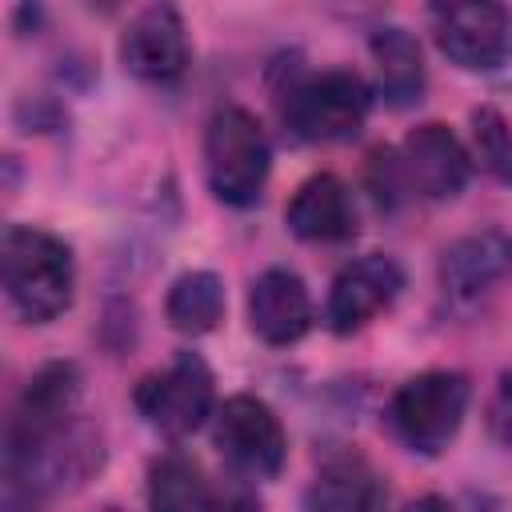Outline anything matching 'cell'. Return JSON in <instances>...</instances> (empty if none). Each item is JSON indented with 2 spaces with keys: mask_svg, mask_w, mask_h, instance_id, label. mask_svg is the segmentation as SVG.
Segmentation results:
<instances>
[{
  "mask_svg": "<svg viewBox=\"0 0 512 512\" xmlns=\"http://www.w3.org/2000/svg\"><path fill=\"white\" fill-rule=\"evenodd\" d=\"M488 428L500 444H512V372L500 376V388L488 404Z\"/></svg>",
  "mask_w": 512,
  "mask_h": 512,
  "instance_id": "obj_20",
  "label": "cell"
},
{
  "mask_svg": "<svg viewBox=\"0 0 512 512\" xmlns=\"http://www.w3.org/2000/svg\"><path fill=\"white\" fill-rule=\"evenodd\" d=\"M508 272H512V236L504 232H472L456 240L440 260V284L452 300H480Z\"/></svg>",
  "mask_w": 512,
  "mask_h": 512,
  "instance_id": "obj_12",
  "label": "cell"
},
{
  "mask_svg": "<svg viewBox=\"0 0 512 512\" xmlns=\"http://www.w3.org/2000/svg\"><path fill=\"white\" fill-rule=\"evenodd\" d=\"M288 228L300 236V240H312V244H336V240H348L356 232V208H352V196L348 188L320 172V176H308L292 204H288Z\"/></svg>",
  "mask_w": 512,
  "mask_h": 512,
  "instance_id": "obj_13",
  "label": "cell"
},
{
  "mask_svg": "<svg viewBox=\"0 0 512 512\" xmlns=\"http://www.w3.org/2000/svg\"><path fill=\"white\" fill-rule=\"evenodd\" d=\"M200 464L184 452H164L148 468V512H200L204 508Z\"/></svg>",
  "mask_w": 512,
  "mask_h": 512,
  "instance_id": "obj_16",
  "label": "cell"
},
{
  "mask_svg": "<svg viewBox=\"0 0 512 512\" xmlns=\"http://www.w3.org/2000/svg\"><path fill=\"white\" fill-rule=\"evenodd\" d=\"M468 408V380L460 372H420L392 396V428L396 436L424 456H436L448 448V440L460 432Z\"/></svg>",
  "mask_w": 512,
  "mask_h": 512,
  "instance_id": "obj_3",
  "label": "cell"
},
{
  "mask_svg": "<svg viewBox=\"0 0 512 512\" xmlns=\"http://www.w3.org/2000/svg\"><path fill=\"white\" fill-rule=\"evenodd\" d=\"M472 156L496 180H512V124L496 108L472 112Z\"/></svg>",
  "mask_w": 512,
  "mask_h": 512,
  "instance_id": "obj_18",
  "label": "cell"
},
{
  "mask_svg": "<svg viewBox=\"0 0 512 512\" xmlns=\"http://www.w3.org/2000/svg\"><path fill=\"white\" fill-rule=\"evenodd\" d=\"M200 512H260V496L252 492L248 480L228 476V480H220V484H212L204 492V508Z\"/></svg>",
  "mask_w": 512,
  "mask_h": 512,
  "instance_id": "obj_19",
  "label": "cell"
},
{
  "mask_svg": "<svg viewBox=\"0 0 512 512\" xmlns=\"http://www.w3.org/2000/svg\"><path fill=\"white\" fill-rule=\"evenodd\" d=\"M216 388H212V372L196 352H180L164 372H152L136 384V408L140 416L168 432V436H188L196 432L208 412H212Z\"/></svg>",
  "mask_w": 512,
  "mask_h": 512,
  "instance_id": "obj_5",
  "label": "cell"
},
{
  "mask_svg": "<svg viewBox=\"0 0 512 512\" xmlns=\"http://www.w3.org/2000/svg\"><path fill=\"white\" fill-rule=\"evenodd\" d=\"M368 104L372 96L356 72H320L288 92L284 120L300 140H344L360 132Z\"/></svg>",
  "mask_w": 512,
  "mask_h": 512,
  "instance_id": "obj_4",
  "label": "cell"
},
{
  "mask_svg": "<svg viewBox=\"0 0 512 512\" xmlns=\"http://www.w3.org/2000/svg\"><path fill=\"white\" fill-rule=\"evenodd\" d=\"M372 60H376V80L380 92L392 108H408L424 96V60L420 44L404 28H380L372 36Z\"/></svg>",
  "mask_w": 512,
  "mask_h": 512,
  "instance_id": "obj_15",
  "label": "cell"
},
{
  "mask_svg": "<svg viewBox=\"0 0 512 512\" xmlns=\"http://www.w3.org/2000/svg\"><path fill=\"white\" fill-rule=\"evenodd\" d=\"M388 488L360 456H336L328 460L316 480L304 492L308 512H384Z\"/></svg>",
  "mask_w": 512,
  "mask_h": 512,
  "instance_id": "obj_14",
  "label": "cell"
},
{
  "mask_svg": "<svg viewBox=\"0 0 512 512\" xmlns=\"http://www.w3.org/2000/svg\"><path fill=\"white\" fill-rule=\"evenodd\" d=\"M0 272H4V292L12 308L32 324L56 320L72 304V280H76L72 252L52 232L24 228V224L4 228Z\"/></svg>",
  "mask_w": 512,
  "mask_h": 512,
  "instance_id": "obj_1",
  "label": "cell"
},
{
  "mask_svg": "<svg viewBox=\"0 0 512 512\" xmlns=\"http://www.w3.org/2000/svg\"><path fill=\"white\" fill-rule=\"evenodd\" d=\"M396 168H400V180L412 192H420L424 200H448V196H456L464 188L472 156L456 140L452 128L432 120V124H420V128H412L404 136Z\"/></svg>",
  "mask_w": 512,
  "mask_h": 512,
  "instance_id": "obj_8",
  "label": "cell"
},
{
  "mask_svg": "<svg viewBox=\"0 0 512 512\" xmlns=\"http://www.w3.org/2000/svg\"><path fill=\"white\" fill-rule=\"evenodd\" d=\"M212 440L224 452V460L248 480L276 476L284 464V452H288L276 412L256 396L224 400L216 412V424H212Z\"/></svg>",
  "mask_w": 512,
  "mask_h": 512,
  "instance_id": "obj_6",
  "label": "cell"
},
{
  "mask_svg": "<svg viewBox=\"0 0 512 512\" xmlns=\"http://www.w3.org/2000/svg\"><path fill=\"white\" fill-rule=\"evenodd\" d=\"M252 332L268 344H296L312 328V296L288 268H268L248 296Z\"/></svg>",
  "mask_w": 512,
  "mask_h": 512,
  "instance_id": "obj_11",
  "label": "cell"
},
{
  "mask_svg": "<svg viewBox=\"0 0 512 512\" xmlns=\"http://www.w3.org/2000/svg\"><path fill=\"white\" fill-rule=\"evenodd\" d=\"M404 288V272L392 256H360L332 280L328 292V324L332 332H356L364 328L380 308L396 300Z\"/></svg>",
  "mask_w": 512,
  "mask_h": 512,
  "instance_id": "obj_10",
  "label": "cell"
},
{
  "mask_svg": "<svg viewBox=\"0 0 512 512\" xmlns=\"http://www.w3.org/2000/svg\"><path fill=\"white\" fill-rule=\"evenodd\" d=\"M120 60L132 76L148 80V84H168L176 76H184L188 68V36H184V20L176 16V8L156 4L144 8L120 40Z\"/></svg>",
  "mask_w": 512,
  "mask_h": 512,
  "instance_id": "obj_9",
  "label": "cell"
},
{
  "mask_svg": "<svg viewBox=\"0 0 512 512\" xmlns=\"http://www.w3.org/2000/svg\"><path fill=\"white\" fill-rule=\"evenodd\" d=\"M400 512H456L444 496H420V500H408Z\"/></svg>",
  "mask_w": 512,
  "mask_h": 512,
  "instance_id": "obj_21",
  "label": "cell"
},
{
  "mask_svg": "<svg viewBox=\"0 0 512 512\" xmlns=\"http://www.w3.org/2000/svg\"><path fill=\"white\" fill-rule=\"evenodd\" d=\"M436 44L448 60L472 72L500 68L512 56V16L504 4H448L436 8Z\"/></svg>",
  "mask_w": 512,
  "mask_h": 512,
  "instance_id": "obj_7",
  "label": "cell"
},
{
  "mask_svg": "<svg viewBox=\"0 0 512 512\" xmlns=\"http://www.w3.org/2000/svg\"><path fill=\"white\" fill-rule=\"evenodd\" d=\"M204 172L224 204L244 208L260 200L268 180V136L248 108L224 104L212 112L204 132Z\"/></svg>",
  "mask_w": 512,
  "mask_h": 512,
  "instance_id": "obj_2",
  "label": "cell"
},
{
  "mask_svg": "<svg viewBox=\"0 0 512 512\" xmlns=\"http://www.w3.org/2000/svg\"><path fill=\"white\" fill-rule=\"evenodd\" d=\"M224 316V284L216 272H184L168 292V320L176 332L204 336Z\"/></svg>",
  "mask_w": 512,
  "mask_h": 512,
  "instance_id": "obj_17",
  "label": "cell"
}]
</instances>
